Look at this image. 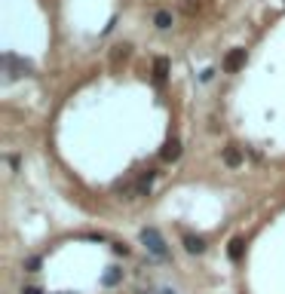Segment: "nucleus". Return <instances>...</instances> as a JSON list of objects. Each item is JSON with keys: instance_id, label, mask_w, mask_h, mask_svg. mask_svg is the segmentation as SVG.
Here are the masks:
<instances>
[{"instance_id": "obj_5", "label": "nucleus", "mask_w": 285, "mask_h": 294, "mask_svg": "<svg viewBox=\"0 0 285 294\" xmlns=\"http://www.w3.org/2000/svg\"><path fill=\"white\" fill-rule=\"evenodd\" d=\"M153 77H156V83H163L169 77V59H166V55H159V59L153 62Z\"/></svg>"}, {"instance_id": "obj_13", "label": "nucleus", "mask_w": 285, "mask_h": 294, "mask_svg": "<svg viewBox=\"0 0 285 294\" xmlns=\"http://www.w3.org/2000/svg\"><path fill=\"white\" fill-rule=\"evenodd\" d=\"M22 294H43V291H40V288H25Z\"/></svg>"}, {"instance_id": "obj_6", "label": "nucleus", "mask_w": 285, "mask_h": 294, "mask_svg": "<svg viewBox=\"0 0 285 294\" xmlns=\"http://www.w3.org/2000/svg\"><path fill=\"white\" fill-rule=\"evenodd\" d=\"M224 163L230 166V168H236V166H242V153H239L236 147H224Z\"/></svg>"}, {"instance_id": "obj_14", "label": "nucleus", "mask_w": 285, "mask_h": 294, "mask_svg": "<svg viewBox=\"0 0 285 294\" xmlns=\"http://www.w3.org/2000/svg\"><path fill=\"white\" fill-rule=\"evenodd\" d=\"M163 294H175V291H163Z\"/></svg>"}, {"instance_id": "obj_1", "label": "nucleus", "mask_w": 285, "mask_h": 294, "mask_svg": "<svg viewBox=\"0 0 285 294\" xmlns=\"http://www.w3.org/2000/svg\"><path fill=\"white\" fill-rule=\"evenodd\" d=\"M141 242L147 245V252H151L153 257H159V261H169V248L163 242V236H159L153 227H144L141 230Z\"/></svg>"}, {"instance_id": "obj_9", "label": "nucleus", "mask_w": 285, "mask_h": 294, "mask_svg": "<svg viewBox=\"0 0 285 294\" xmlns=\"http://www.w3.org/2000/svg\"><path fill=\"white\" fill-rule=\"evenodd\" d=\"M123 279V270H110V273H105V279H101V285H117V282Z\"/></svg>"}, {"instance_id": "obj_3", "label": "nucleus", "mask_w": 285, "mask_h": 294, "mask_svg": "<svg viewBox=\"0 0 285 294\" xmlns=\"http://www.w3.org/2000/svg\"><path fill=\"white\" fill-rule=\"evenodd\" d=\"M159 156H163L166 163H175L178 156H181V144H178L175 138H172V141H166V144H163V153H159Z\"/></svg>"}, {"instance_id": "obj_7", "label": "nucleus", "mask_w": 285, "mask_h": 294, "mask_svg": "<svg viewBox=\"0 0 285 294\" xmlns=\"http://www.w3.org/2000/svg\"><path fill=\"white\" fill-rule=\"evenodd\" d=\"M153 25H156L159 31H166V28H172V13H169V9H159V13L153 16Z\"/></svg>"}, {"instance_id": "obj_12", "label": "nucleus", "mask_w": 285, "mask_h": 294, "mask_svg": "<svg viewBox=\"0 0 285 294\" xmlns=\"http://www.w3.org/2000/svg\"><path fill=\"white\" fill-rule=\"evenodd\" d=\"M113 252H117V254H123V257H126V254H129V245H123V242H117V245H113Z\"/></svg>"}, {"instance_id": "obj_8", "label": "nucleus", "mask_w": 285, "mask_h": 294, "mask_svg": "<svg viewBox=\"0 0 285 294\" xmlns=\"http://www.w3.org/2000/svg\"><path fill=\"white\" fill-rule=\"evenodd\" d=\"M227 254H230V261L236 264V261H242V239H230V248H227Z\"/></svg>"}, {"instance_id": "obj_11", "label": "nucleus", "mask_w": 285, "mask_h": 294, "mask_svg": "<svg viewBox=\"0 0 285 294\" xmlns=\"http://www.w3.org/2000/svg\"><path fill=\"white\" fill-rule=\"evenodd\" d=\"M25 267H28V273H37V267H40V257H31V261H28Z\"/></svg>"}, {"instance_id": "obj_2", "label": "nucleus", "mask_w": 285, "mask_h": 294, "mask_svg": "<svg viewBox=\"0 0 285 294\" xmlns=\"http://www.w3.org/2000/svg\"><path fill=\"white\" fill-rule=\"evenodd\" d=\"M242 64H245V49H230L227 52V59H224V71L227 74H236Z\"/></svg>"}, {"instance_id": "obj_4", "label": "nucleus", "mask_w": 285, "mask_h": 294, "mask_svg": "<svg viewBox=\"0 0 285 294\" xmlns=\"http://www.w3.org/2000/svg\"><path fill=\"white\" fill-rule=\"evenodd\" d=\"M184 248H187L190 254H202V252H206V242H202L199 236H190V233H187V236H184Z\"/></svg>"}, {"instance_id": "obj_10", "label": "nucleus", "mask_w": 285, "mask_h": 294, "mask_svg": "<svg viewBox=\"0 0 285 294\" xmlns=\"http://www.w3.org/2000/svg\"><path fill=\"white\" fill-rule=\"evenodd\" d=\"M123 59H129V46H126V43H123V46H117V49H113V64H120Z\"/></svg>"}]
</instances>
